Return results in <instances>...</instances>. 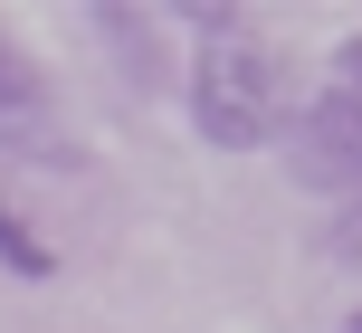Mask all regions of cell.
Listing matches in <instances>:
<instances>
[{"label": "cell", "instance_id": "obj_1", "mask_svg": "<svg viewBox=\"0 0 362 333\" xmlns=\"http://www.w3.org/2000/svg\"><path fill=\"white\" fill-rule=\"evenodd\" d=\"M181 114L210 152H257L286 133V57L267 38H210L191 57V86H181Z\"/></svg>", "mask_w": 362, "mask_h": 333}, {"label": "cell", "instance_id": "obj_2", "mask_svg": "<svg viewBox=\"0 0 362 333\" xmlns=\"http://www.w3.org/2000/svg\"><path fill=\"white\" fill-rule=\"evenodd\" d=\"M286 171L305 190H325V200H353L362 190V95L344 86H325V95H305V105H286Z\"/></svg>", "mask_w": 362, "mask_h": 333}, {"label": "cell", "instance_id": "obj_3", "mask_svg": "<svg viewBox=\"0 0 362 333\" xmlns=\"http://www.w3.org/2000/svg\"><path fill=\"white\" fill-rule=\"evenodd\" d=\"M48 114V76H38V57L19 48L10 29H0V133L10 124H38Z\"/></svg>", "mask_w": 362, "mask_h": 333}, {"label": "cell", "instance_id": "obj_4", "mask_svg": "<svg viewBox=\"0 0 362 333\" xmlns=\"http://www.w3.org/2000/svg\"><path fill=\"white\" fill-rule=\"evenodd\" d=\"M0 267H10V277H57V258H48V238H38V229L19 219L10 200H0Z\"/></svg>", "mask_w": 362, "mask_h": 333}, {"label": "cell", "instance_id": "obj_5", "mask_svg": "<svg viewBox=\"0 0 362 333\" xmlns=\"http://www.w3.org/2000/svg\"><path fill=\"white\" fill-rule=\"evenodd\" d=\"M181 29H200V48H210V38H248L257 29V10H238V0H181Z\"/></svg>", "mask_w": 362, "mask_h": 333}, {"label": "cell", "instance_id": "obj_6", "mask_svg": "<svg viewBox=\"0 0 362 333\" xmlns=\"http://www.w3.org/2000/svg\"><path fill=\"white\" fill-rule=\"evenodd\" d=\"M315 258H334V267H362V190H353V200H334V219L315 229Z\"/></svg>", "mask_w": 362, "mask_h": 333}, {"label": "cell", "instance_id": "obj_7", "mask_svg": "<svg viewBox=\"0 0 362 333\" xmlns=\"http://www.w3.org/2000/svg\"><path fill=\"white\" fill-rule=\"evenodd\" d=\"M334 86L362 95V38H344V48H334Z\"/></svg>", "mask_w": 362, "mask_h": 333}, {"label": "cell", "instance_id": "obj_8", "mask_svg": "<svg viewBox=\"0 0 362 333\" xmlns=\"http://www.w3.org/2000/svg\"><path fill=\"white\" fill-rule=\"evenodd\" d=\"M344 333H362V305H353V315H344Z\"/></svg>", "mask_w": 362, "mask_h": 333}]
</instances>
